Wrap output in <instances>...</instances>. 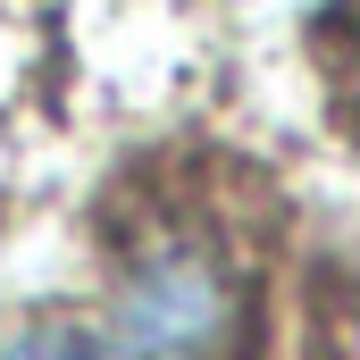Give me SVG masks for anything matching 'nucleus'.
I'll list each match as a JSON object with an SVG mask.
<instances>
[{"instance_id": "2", "label": "nucleus", "mask_w": 360, "mask_h": 360, "mask_svg": "<svg viewBox=\"0 0 360 360\" xmlns=\"http://www.w3.org/2000/svg\"><path fill=\"white\" fill-rule=\"evenodd\" d=\"M0 360H126L109 335H92V327H76V319H34V327H17L8 344H0Z\"/></svg>"}, {"instance_id": "1", "label": "nucleus", "mask_w": 360, "mask_h": 360, "mask_svg": "<svg viewBox=\"0 0 360 360\" xmlns=\"http://www.w3.org/2000/svg\"><path fill=\"white\" fill-rule=\"evenodd\" d=\"M252 276L210 226H160L109 276V344L126 360H235Z\"/></svg>"}]
</instances>
